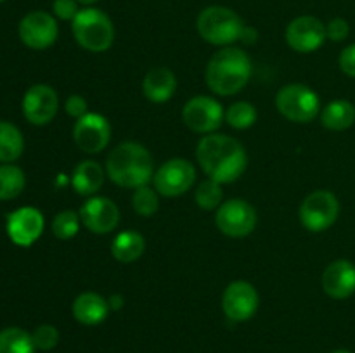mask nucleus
<instances>
[{
  "mask_svg": "<svg viewBox=\"0 0 355 353\" xmlns=\"http://www.w3.org/2000/svg\"><path fill=\"white\" fill-rule=\"evenodd\" d=\"M196 159L208 179L218 183H231L245 173L248 156L234 137L224 134H208L198 142Z\"/></svg>",
  "mask_w": 355,
  "mask_h": 353,
  "instance_id": "nucleus-1",
  "label": "nucleus"
},
{
  "mask_svg": "<svg viewBox=\"0 0 355 353\" xmlns=\"http://www.w3.org/2000/svg\"><path fill=\"white\" fill-rule=\"evenodd\" d=\"M252 76V61L238 47H224L211 55L205 71L208 89L222 97L241 92Z\"/></svg>",
  "mask_w": 355,
  "mask_h": 353,
  "instance_id": "nucleus-2",
  "label": "nucleus"
},
{
  "mask_svg": "<svg viewBox=\"0 0 355 353\" xmlns=\"http://www.w3.org/2000/svg\"><path fill=\"white\" fill-rule=\"evenodd\" d=\"M104 170L111 182L127 189L148 185L155 176L151 152L137 142L116 145L107 156Z\"/></svg>",
  "mask_w": 355,
  "mask_h": 353,
  "instance_id": "nucleus-3",
  "label": "nucleus"
},
{
  "mask_svg": "<svg viewBox=\"0 0 355 353\" xmlns=\"http://www.w3.org/2000/svg\"><path fill=\"white\" fill-rule=\"evenodd\" d=\"M246 24L232 9L222 6L207 7L200 12L196 28L205 42L218 47H231L241 38Z\"/></svg>",
  "mask_w": 355,
  "mask_h": 353,
  "instance_id": "nucleus-4",
  "label": "nucleus"
},
{
  "mask_svg": "<svg viewBox=\"0 0 355 353\" xmlns=\"http://www.w3.org/2000/svg\"><path fill=\"white\" fill-rule=\"evenodd\" d=\"M73 37L76 44L89 52H106L113 45L114 26L107 14L101 9H80L71 21Z\"/></svg>",
  "mask_w": 355,
  "mask_h": 353,
  "instance_id": "nucleus-5",
  "label": "nucleus"
},
{
  "mask_svg": "<svg viewBox=\"0 0 355 353\" xmlns=\"http://www.w3.org/2000/svg\"><path fill=\"white\" fill-rule=\"evenodd\" d=\"M276 107L293 123H311L321 113V100L311 87L290 83L277 92Z\"/></svg>",
  "mask_w": 355,
  "mask_h": 353,
  "instance_id": "nucleus-6",
  "label": "nucleus"
},
{
  "mask_svg": "<svg viewBox=\"0 0 355 353\" xmlns=\"http://www.w3.org/2000/svg\"><path fill=\"white\" fill-rule=\"evenodd\" d=\"M340 215V201L331 190H314L300 204L298 217L302 225L311 232L328 230Z\"/></svg>",
  "mask_w": 355,
  "mask_h": 353,
  "instance_id": "nucleus-7",
  "label": "nucleus"
},
{
  "mask_svg": "<svg viewBox=\"0 0 355 353\" xmlns=\"http://www.w3.org/2000/svg\"><path fill=\"white\" fill-rule=\"evenodd\" d=\"M215 225L227 237H246L257 227V211L248 201L229 199L217 208Z\"/></svg>",
  "mask_w": 355,
  "mask_h": 353,
  "instance_id": "nucleus-8",
  "label": "nucleus"
},
{
  "mask_svg": "<svg viewBox=\"0 0 355 353\" xmlns=\"http://www.w3.org/2000/svg\"><path fill=\"white\" fill-rule=\"evenodd\" d=\"M196 180V170L189 159L173 158L163 163L153 176V187L165 197H177L186 194Z\"/></svg>",
  "mask_w": 355,
  "mask_h": 353,
  "instance_id": "nucleus-9",
  "label": "nucleus"
},
{
  "mask_svg": "<svg viewBox=\"0 0 355 353\" xmlns=\"http://www.w3.org/2000/svg\"><path fill=\"white\" fill-rule=\"evenodd\" d=\"M225 113L222 104L214 97L196 96L182 107V121L196 134H215L224 121Z\"/></svg>",
  "mask_w": 355,
  "mask_h": 353,
  "instance_id": "nucleus-10",
  "label": "nucleus"
},
{
  "mask_svg": "<svg viewBox=\"0 0 355 353\" xmlns=\"http://www.w3.org/2000/svg\"><path fill=\"white\" fill-rule=\"evenodd\" d=\"M17 33L26 47L33 48V51H44L58 40L59 26L52 14L45 12V10H33L19 21Z\"/></svg>",
  "mask_w": 355,
  "mask_h": 353,
  "instance_id": "nucleus-11",
  "label": "nucleus"
},
{
  "mask_svg": "<svg viewBox=\"0 0 355 353\" xmlns=\"http://www.w3.org/2000/svg\"><path fill=\"white\" fill-rule=\"evenodd\" d=\"M259 293L246 280H234L222 294V310L229 320L234 322L250 320L259 310Z\"/></svg>",
  "mask_w": 355,
  "mask_h": 353,
  "instance_id": "nucleus-12",
  "label": "nucleus"
},
{
  "mask_svg": "<svg viewBox=\"0 0 355 353\" xmlns=\"http://www.w3.org/2000/svg\"><path fill=\"white\" fill-rule=\"evenodd\" d=\"M286 44L298 54H311L326 42V24L314 16L295 17L286 28Z\"/></svg>",
  "mask_w": 355,
  "mask_h": 353,
  "instance_id": "nucleus-13",
  "label": "nucleus"
},
{
  "mask_svg": "<svg viewBox=\"0 0 355 353\" xmlns=\"http://www.w3.org/2000/svg\"><path fill=\"white\" fill-rule=\"evenodd\" d=\"M21 107H23V114L28 123L35 125V127H44V125L51 123L58 114V93L52 87L38 83L26 90Z\"/></svg>",
  "mask_w": 355,
  "mask_h": 353,
  "instance_id": "nucleus-14",
  "label": "nucleus"
},
{
  "mask_svg": "<svg viewBox=\"0 0 355 353\" xmlns=\"http://www.w3.org/2000/svg\"><path fill=\"white\" fill-rule=\"evenodd\" d=\"M73 138L78 149L87 154H96L104 151L110 144L111 125L103 114L87 113L85 116L78 118L73 128Z\"/></svg>",
  "mask_w": 355,
  "mask_h": 353,
  "instance_id": "nucleus-15",
  "label": "nucleus"
},
{
  "mask_svg": "<svg viewBox=\"0 0 355 353\" xmlns=\"http://www.w3.org/2000/svg\"><path fill=\"white\" fill-rule=\"evenodd\" d=\"M82 225L92 234H110L120 224V210L116 204L104 196H92L80 210Z\"/></svg>",
  "mask_w": 355,
  "mask_h": 353,
  "instance_id": "nucleus-16",
  "label": "nucleus"
},
{
  "mask_svg": "<svg viewBox=\"0 0 355 353\" xmlns=\"http://www.w3.org/2000/svg\"><path fill=\"white\" fill-rule=\"evenodd\" d=\"M44 215L37 208L24 206L7 217V234L16 246L28 248L44 232Z\"/></svg>",
  "mask_w": 355,
  "mask_h": 353,
  "instance_id": "nucleus-17",
  "label": "nucleus"
},
{
  "mask_svg": "<svg viewBox=\"0 0 355 353\" xmlns=\"http://www.w3.org/2000/svg\"><path fill=\"white\" fill-rule=\"evenodd\" d=\"M322 289L333 300H347L355 293V265L349 260H335L322 273Z\"/></svg>",
  "mask_w": 355,
  "mask_h": 353,
  "instance_id": "nucleus-18",
  "label": "nucleus"
},
{
  "mask_svg": "<svg viewBox=\"0 0 355 353\" xmlns=\"http://www.w3.org/2000/svg\"><path fill=\"white\" fill-rule=\"evenodd\" d=\"M175 90L177 78L172 69L159 66V68H153L151 71L146 73L144 82H142V92H144L146 99L151 102H166L172 99Z\"/></svg>",
  "mask_w": 355,
  "mask_h": 353,
  "instance_id": "nucleus-19",
  "label": "nucleus"
},
{
  "mask_svg": "<svg viewBox=\"0 0 355 353\" xmlns=\"http://www.w3.org/2000/svg\"><path fill=\"white\" fill-rule=\"evenodd\" d=\"M71 310L73 317L80 324L97 325L106 320L107 314H110V303L101 294L94 293V291H87V293L78 294L75 298Z\"/></svg>",
  "mask_w": 355,
  "mask_h": 353,
  "instance_id": "nucleus-20",
  "label": "nucleus"
},
{
  "mask_svg": "<svg viewBox=\"0 0 355 353\" xmlns=\"http://www.w3.org/2000/svg\"><path fill=\"white\" fill-rule=\"evenodd\" d=\"M106 179V170L96 161H82L76 165L71 175V185L80 196H96Z\"/></svg>",
  "mask_w": 355,
  "mask_h": 353,
  "instance_id": "nucleus-21",
  "label": "nucleus"
},
{
  "mask_svg": "<svg viewBox=\"0 0 355 353\" xmlns=\"http://www.w3.org/2000/svg\"><path fill=\"white\" fill-rule=\"evenodd\" d=\"M321 123L322 127L333 132L349 130L355 123V106L345 99L331 100L321 111Z\"/></svg>",
  "mask_w": 355,
  "mask_h": 353,
  "instance_id": "nucleus-22",
  "label": "nucleus"
},
{
  "mask_svg": "<svg viewBox=\"0 0 355 353\" xmlns=\"http://www.w3.org/2000/svg\"><path fill=\"white\" fill-rule=\"evenodd\" d=\"M146 241L137 230H123L111 242V255L120 263H134L144 255Z\"/></svg>",
  "mask_w": 355,
  "mask_h": 353,
  "instance_id": "nucleus-23",
  "label": "nucleus"
},
{
  "mask_svg": "<svg viewBox=\"0 0 355 353\" xmlns=\"http://www.w3.org/2000/svg\"><path fill=\"white\" fill-rule=\"evenodd\" d=\"M24 151V138L19 128L9 121H0V163H14Z\"/></svg>",
  "mask_w": 355,
  "mask_h": 353,
  "instance_id": "nucleus-24",
  "label": "nucleus"
},
{
  "mask_svg": "<svg viewBox=\"0 0 355 353\" xmlns=\"http://www.w3.org/2000/svg\"><path fill=\"white\" fill-rule=\"evenodd\" d=\"M26 185V176L19 166L12 163L0 165V201L16 199Z\"/></svg>",
  "mask_w": 355,
  "mask_h": 353,
  "instance_id": "nucleus-25",
  "label": "nucleus"
},
{
  "mask_svg": "<svg viewBox=\"0 0 355 353\" xmlns=\"http://www.w3.org/2000/svg\"><path fill=\"white\" fill-rule=\"evenodd\" d=\"M35 343L30 332L21 327L0 331V353H35Z\"/></svg>",
  "mask_w": 355,
  "mask_h": 353,
  "instance_id": "nucleus-26",
  "label": "nucleus"
},
{
  "mask_svg": "<svg viewBox=\"0 0 355 353\" xmlns=\"http://www.w3.org/2000/svg\"><path fill=\"white\" fill-rule=\"evenodd\" d=\"M225 121L229 127L236 128V130H246V128L253 127L257 121V109L252 102L246 100H239L229 106L227 113H225Z\"/></svg>",
  "mask_w": 355,
  "mask_h": 353,
  "instance_id": "nucleus-27",
  "label": "nucleus"
},
{
  "mask_svg": "<svg viewBox=\"0 0 355 353\" xmlns=\"http://www.w3.org/2000/svg\"><path fill=\"white\" fill-rule=\"evenodd\" d=\"M196 204L201 210H217L224 199V192H222V183L215 182V180L208 179L198 185L196 194H194Z\"/></svg>",
  "mask_w": 355,
  "mask_h": 353,
  "instance_id": "nucleus-28",
  "label": "nucleus"
},
{
  "mask_svg": "<svg viewBox=\"0 0 355 353\" xmlns=\"http://www.w3.org/2000/svg\"><path fill=\"white\" fill-rule=\"evenodd\" d=\"M80 225H82L80 213L73 210H64L55 215L54 220H52V232L61 241H68L78 234Z\"/></svg>",
  "mask_w": 355,
  "mask_h": 353,
  "instance_id": "nucleus-29",
  "label": "nucleus"
},
{
  "mask_svg": "<svg viewBox=\"0 0 355 353\" xmlns=\"http://www.w3.org/2000/svg\"><path fill=\"white\" fill-rule=\"evenodd\" d=\"M132 206H134L135 213L141 215V217L155 215L159 208V197L155 187L153 189L149 185L137 187L132 194Z\"/></svg>",
  "mask_w": 355,
  "mask_h": 353,
  "instance_id": "nucleus-30",
  "label": "nucleus"
},
{
  "mask_svg": "<svg viewBox=\"0 0 355 353\" xmlns=\"http://www.w3.org/2000/svg\"><path fill=\"white\" fill-rule=\"evenodd\" d=\"M35 343V348L42 350V352H49V350L55 348L59 343V331L51 324H42L35 329L31 334Z\"/></svg>",
  "mask_w": 355,
  "mask_h": 353,
  "instance_id": "nucleus-31",
  "label": "nucleus"
},
{
  "mask_svg": "<svg viewBox=\"0 0 355 353\" xmlns=\"http://www.w3.org/2000/svg\"><path fill=\"white\" fill-rule=\"evenodd\" d=\"M52 12L61 21H73L80 12L76 0H54L52 2Z\"/></svg>",
  "mask_w": 355,
  "mask_h": 353,
  "instance_id": "nucleus-32",
  "label": "nucleus"
},
{
  "mask_svg": "<svg viewBox=\"0 0 355 353\" xmlns=\"http://www.w3.org/2000/svg\"><path fill=\"white\" fill-rule=\"evenodd\" d=\"M350 35V26L343 17H335L326 24V37L333 42H343Z\"/></svg>",
  "mask_w": 355,
  "mask_h": 353,
  "instance_id": "nucleus-33",
  "label": "nucleus"
},
{
  "mask_svg": "<svg viewBox=\"0 0 355 353\" xmlns=\"http://www.w3.org/2000/svg\"><path fill=\"white\" fill-rule=\"evenodd\" d=\"M64 111L71 118L78 120V118L85 116L87 114V100L83 99L82 96H76V93H73V96H69L68 99H66Z\"/></svg>",
  "mask_w": 355,
  "mask_h": 353,
  "instance_id": "nucleus-34",
  "label": "nucleus"
},
{
  "mask_svg": "<svg viewBox=\"0 0 355 353\" xmlns=\"http://www.w3.org/2000/svg\"><path fill=\"white\" fill-rule=\"evenodd\" d=\"M338 66L347 76L355 78V44L343 48L338 57Z\"/></svg>",
  "mask_w": 355,
  "mask_h": 353,
  "instance_id": "nucleus-35",
  "label": "nucleus"
},
{
  "mask_svg": "<svg viewBox=\"0 0 355 353\" xmlns=\"http://www.w3.org/2000/svg\"><path fill=\"white\" fill-rule=\"evenodd\" d=\"M257 38H259V33H257L255 28H252V26H245V30H243L241 38H239V40H241L243 44L252 45V44H255Z\"/></svg>",
  "mask_w": 355,
  "mask_h": 353,
  "instance_id": "nucleus-36",
  "label": "nucleus"
},
{
  "mask_svg": "<svg viewBox=\"0 0 355 353\" xmlns=\"http://www.w3.org/2000/svg\"><path fill=\"white\" fill-rule=\"evenodd\" d=\"M107 303H110V310L118 311V310H121V308H123L125 300H123V296H121V294H111L110 300H107Z\"/></svg>",
  "mask_w": 355,
  "mask_h": 353,
  "instance_id": "nucleus-37",
  "label": "nucleus"
},
{
  "mask_svg": "<svg viewBox=\"0 0 355 353\" xmlns=\"http://www.w3.org/2000/svg\"><path fill=\"white\" fill-rule=\"evenodd\" d=\"M78 3H82V6H92V3H96L97 0H76Z\"/></svg>",
  "mask_w": 355,
  "mask_h": 353,
  "instance_id": "nucleus-38",
  "label": "nucleus"
},
{
  "mask_svg": "<svg viewBox=\"0 0 355 353\" xmlns=\"http://www.w3.org/2000/svg\"><path fill=\"white\" fill-rule=\"evenodd\" d=\"M333 353H352V352H349V350H335V352H333Z\"/></svg>",
  "mask_w": 355,
  "mask_h": 353,
  "instance_id": "nucleus-39",
  "label": "nucleus"
},
{
  "mask_svg": "<svg viewBox=\"0 0 355 353\" xmlns=\"http://www.w3.org/2000/svg\"><path fill=\"white\" fill-rule=\"evenodd\" d=\"M0 2H3V0H0Z\"/></svg>",
  "mask_w": 355,
  "mask_h": 353,
  "instance_id": "nucleus-40",
  "label": "nucleus"
}]
</instances>
